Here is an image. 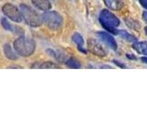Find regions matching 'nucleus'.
I'll list each match as a JSON object with an SVG mask.
<instances>
[{
  "mask_svg": "<svg viewBox=\"0 0 147 138\" xmlns=\"http://www.w3.org/2000/svg\"><path fill=\"white\" fill-rule=\"evenodd\" d=\"M36 48V43L34 40L28 37H20L14 41V49L16 53L20 56L28 57L34 53Z\"/></svg>",
  "mask_w": 147,
  "mask_h": 138,
  "instance_id": "1",
  "label": "nucleus"
},
{
  "mask_svg": "<svg viewBox=\"0 0 147 138\" xmlns=\"http://www.w3.org/2000/svg\"><path fill=\"white\" fill-rule=\"evenodd\" d=\"M20 11L22 14V18L26 24L31 27H39L42 23L41 16L34 9H32L27 5H20Z\"/></svg>",
  "mask_w": 147,
  "mask_h": 138,
  "instance_id": "2",
  "label": "nucleus"
},
{
  "mask_svg": "<svg viewBox=\"0 0 147 138\" xmlns=\"http://www.w3.org/2000/svg\"><path fill=\"white\" fill-rule=\"evenodd\" d=\"M99 21L108 31H110L113 34L119 33V30H116L115 28L119 25V20L110 11L107 10V9H104V10L101 11L99 16Z\"/></svg>",
  "mask_w": 147,
  "mask_h": 138,
  "instance_id": "3",
  "label": "nucleus"
},
{
  "mask_svg": "<svg viewBox=\"0 0 147 138\" xmlns=\"http://www.w3.org/2000/svg\"><path fill=\"white\" fill-rule=\"evenodd\" d=\"M41 20H42V23L53 30H58L63 24V18L61 15L55 11H46L41 16Z\"/></svg>",
  "mask_w": 147,
  "mask_h": 138,
  "instance_id": "4",
  "label": "nucleus"
},
{
  "mask_svg": "<svg viewBox=\"0 0 147 138\" xmlns=\"http://www.w3.org/2000/svg\"><path fill=\"white\" fill-rule=\"evenodd\" d=\"M2 11L5 16L14 22L20 23L23 20L21 11L12 4H5L2 7Z\"/></svg>",
  "mask_w": 147,
  "mask_h": 138,
  "instance_id": "5",
  "label": "nucleus"
},
{
  "mask_svg": "<svg viewBox=\"0 0 147 138\" xmlns=\"http://www.w3.org/2000/svg\"><path fill=\"white\" fill-rule=\"evenodd\" d=\"M87 46H88V49L91 53H93L96 55H98V56H105L106 52L104 48L101 46L98 41L96 40L90 39L87 41Z\"/></svg>",
  "mask_w": 147,
  "mask_h": 138,
  "instance_id": "6",
  "label": "nucleus"
},
{
  "mask_svg": "<svg viewBox=\"0 0 147 138\" xmlns=\"http://www.w3.org/2000/svg\"><path fill=\"white\" fill-rule=\"evenodd\" d=\"M98 38L103 41V43L108 46L109 48H110L111 50H116L117 49V43L115 40L113 39L112 36H110L107 32H98L96 33Z\"/></svg>",
  "mask_w": 147,
  "mask_h": 138,
  "instance_id": "7",
  "label": "nucleus"
},
{
  "mask_svg": "<svg viewBox=\"0 0 147 138\" xmlns=\"http://www.w3.org/2000/svg\"><path fill=\"white\" fill-rule=\"evenodd\" d=\"M31 1L36 8L42 11H48L52 7L50 0H31Z\"/></svg>",
  "mask_w": 147,
  "mask_h": 138,
  "instance_id": "8",
  "label": "nucleus"
},
{
  "mask_svg": "<svg viewBox=\"0 0 147 138\" xmlns=\"http://www.w3.org/2000/svg\"><path fill=\"white\" fill-rule=\"evenodd\" d=\"M104 2L109 9L113 10H119L123 6L122 0H104Z\"/></svg>",
  "mask_w": 147,
  "mask_h": 138,
  "instance_id": "9",
  "label": "nucleus"
},
{
  "mask_svg": "<svg viewBox=\"0 0 147 138\" xmlns=\"http://www.w3.org/2000/svg\"><path fill=\"white\" fill-rule=\"evenodd\" d=\"M132 47L138 53L147 55V41H137L133 43Z\"/></svg>",
  "mask_w": 147,
  "mask_h": 138,
  "instance_id": "10",
  "label": "nucleus"
},
{
  "mask_svg": "<svg viewBox=\"0 0 147 138\" xmlns=\"http://www.w3.org/2000/svg\"><path fill=\"white\" fill-rule=\"evenodd\" d=\"M4 53L5 55L10 60H17L18 59V53H16V51L14 52L13 49L11 48V46L9 44H5L4 46Z\"/></svg>",
  "mask_w": 147,
  "mask_h": 138,
  "instance_id": "11",
  "label": "nucleus"
},
{
  "mask_svg": "<svg viewBox=\"0 0 147 138\" xmlns=\"http://www.w3.org/2000/svg\"><path fill=\"white\" fill-rule=\"evenodd\" d=\"M1 24H2V26H3V28L5 30H9V31H14L16 29V27H13L6 18H3L1 20Z\"/></svg>",
  "mask_w": 147,
  "mask_h": 138,
  "instance_id": "12",
  "label": "nucleus"
},
{
  "mask_svg": "<svg viewBox=\"0 0 147 138\" xmlns=\"http://www.w3.org/2000/svg\"><path fill=\"white\" fill-rule=\"evenodd\" d=\"M66 64L69 67H71V68H80V66H81L80 63L78 62L76 59H75V58L69 59L68 61L66 62Z\"/></svg>",
  "mask_w": 147,
  "mask_h": 138,
  "instance_id": "13",
  "label": "nucleus"
},
{
  "mask_svg": "<svg viewBox=\"0 0 147 138\" xmlns=\"http://www.w3.org/2000/svg\"><path fill=\"white\" fill-rule=\"evenodd\" d=\"M73 41L74 43H76L78 45V47H82L83 44H84V40H83L82 36L78 33H75L73 35Z\"/></svg>",
  "mask_w": 147,
  "mask_h": 138,
  "instance_id": "14",
  "label": "nucleus"
},
{
  "mask_svg": "<svg viewBox=\"0 0 147 138\" xmlns=\"http://www.w3.org/2000/svg\"><path fill=\"white\" fill-rule=\"evenodd\" d=\"M118 34H119L123 39H125V40H127V41H134L136 39L134 38L133 36H131V35H130L129 33H127V32L125 31V30H119V33Z\"/></svg>",
  "mask_w": 147,
  "mask_h": 138,
  "instance_id": "15",
  "label": "nucleus"
},
{
  "mask_svg": "<svg viewBox=\"0 0 147 138\" xmlns=\"http://www.w3.org/2000/svg\"><path fill=\"white\" fill-rule=\"evenodd\" d=\"M126 23L128 27L132 28V29H134V30L140 29V23L138 21H135L133 20H126Z\"/></svg>",
  "mask_w": 147,
  "mask_h": 138,
  "instance_id": "16",
  "label": "nucleus"
},
{
  "mask_svg": "<svg viewBox=\"0 0 147 138\" xmlns=\"http://www.w3.org/2000/svg\"><path fill=\"white\" fill-rule=\"evenodd\" d=\"M39 67L40 68H58L59 66L52 62H46V63H42L41 64H40Z\"/></svg>",
  "mask_w": 147,
  "mask_h": 138,
  "instance_id": "17",
  "label": "nucleus"
},
{
  "mask_svg": "<svg viewBox=\"0 0 147 138\" xmlns=\"http://www.w3.org/2000/svg\"><path fill=\"white\" fill-rule=\"evenodd\" d=\"M140 2H141L142 6L147 9V0H140Z\"/></svg>",
  "mask_w": 147,
  "mask_h": 138,
  "instance_id": "18",
  "label": "nucleus"
},
{
  "mask_svg": "<svg viewBox=\"0 0 147 138\" xmlns=\"http://www.w3.org/2000/svg\"><path fill=\"white\" fill-rule=\"evenodd\" d=\"M142 18H144V20L147 22V12H144V14H142Z\"/></svg>",
  "mask_w": 147,
  "mask_h": 138,
  "instance_id": "19",
  "label": "nucleus"
},
{
  "mask_svg": "<svg viewBox=\"0 0 147 138\" xmlns=\"http://www.w3.org/2000/svg\"><path fill=\"white\" fill-rule=\"evenodd\" d=\"M142 61L145 64H147V57H142Z\"/></svg>",
  "mask_w": 147,
  "mask_h": 138,
  "instance_id": "20",
  "label": "nucleus"
},
{
  "mask_svg": "<svg viewBox=\"0 0 147 138\" xmlns=\"http://www.w3.org/2000/svg\"><path fill=\"white\" fill-rule=\"evenodd\" d=\"M144 30H145V33H146V35H147V27L144 28Z\"/></svg>",
  "mask_w": 147,
  "mask_h": 138,
  "instance_id": "21",
  "label": "nucleus"
},
{
  "mask_svg": "<svg viewBox=\"0 0 147 138\" xmlns=\"http://www.w3.org/2000/svg\"><path fill=\"white\" fill-rule=\"evenodd\" d=\"M0 1H1V0H0Z\"/></svg>",
  "mask_w": 147,
  "mask_h": 138,
  "instance_id": "22",
  "label": "nucleus"
}]
</instances>
